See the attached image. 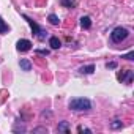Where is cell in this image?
<instances>
[{"instance_id":"obj_17","label":"cell","mask_w":134,"mask_h":134,"mask_svg":"<svg viewBox=\"0 0 134 134\" xmlns=\"http://www.w3.org/2000/svg\"><path fill=\"white\" fill-rule=\"evenodd\" d=\"M106 66H107V68H110V70H114V68H117V63H115V62H110V63H107Z\"/></svg>"},{"instance_id":"obj_4","label":"cell","mask_w":134,"mask_h":134,"mask_svg":"<svg viewBox=\"0 0 134 134\" xmlns=\"http://www.w3.org/2000/svg\"><path fill=\"white\" fill-rule=\"evenodd\" d=\"M16 47H18V51H21V52H27V51L32 49V43H30L29 40H19L18 44H16Z\"/></svg>"},{"instance_id":"obj_5","label":"cell","mask_w":134,"mask_h":134,"mask_svg":"<svg viewBox=\"0 0 134 134\" xmlns=\"http://www.w3.org/2000/svg\"><path fill=\"white\" fill-rule=\"evenodd\" d=\"M93 71H95V65H87V66H81L79 68L81 74H92Z\"/></svg>"},{"instance_id":"obj_13","label":"cell","mask_w":134,"mask_h":134,"mask_svg":"<svg viewBox=\"0 0 134 134\" xmlns=\"http://www.w3.org/2000/svg\"><path fill=\"white\" fill-rule=\"evenodd\" d=\"M47 21H49L52 25H58V24H60V19H58V16H55V14H49Z\"/></svg>"},{"instance_id":"obj_3","label":"cell","mask_w":134,"mask_h":134,"mask_svg":"<svg viewBox=\"0 0 134 134\" xmlns=\"http://www.w3.org/2000/svg\"><path fill=\"white\" fill-rule=\"evenodd\" d=\"M128 35H129V32H128L125 27H115V29L112 30V33H110V40H112L114 43H121L123 40L128 38Z\"/></svg>"},{"instance_id":"obj_6","label":"cell","mask_w":134,"mask_h":134,"mask_svg":"<svg viewBox=\"0 0 134 134\" xmlns=\"http://www.w3.org/2000/svg\"><path fill=\"white\" fill-rule=\"evenodd\" d=\"M81 27L85 29V30L90 29V27H92V19H90L88 16H82V18H81Z\"/></svg>"},{"instance_id":"obj_11","label":"cell","mask_w":134,"mask_h":134,"mask_svg":"<svg viewBox=\"0 0 134 134\" xmlns=\"http://www.w3.org/2000/svg\"><path fill=\"white\" fill-rule=\"evenodd\" d=\"M60 5L66 7V8H73L76 5V0H60Z\"/></svg>"},{"instance_id":"obj_19","label":"cell","mask_w":134,"mask_h":134,"mask_svg":"<svg viewBox=\"0 0 134 134\" xmlns=\"http://www.w3.org/2000/svg\"><path fill=\"white\" fill-rule=\"evenodd\" d=\"M33 131H35V132H47V129H46V128H35Z\"/></svg>"},{"instance_id":"obj_8","label":"cell","mask_w":134,"mask_h":134,"mask_svg":"<svg viewBox=\"0 0 134 134\" xmlns=\"http://www.w3.org/2000/svg\"><path fill=\"white\" fill-rule=\"evenodd\" d=\"M49 46H51L52 49H58V47L62 46V43H60V40H58L57 36H51V38H49Z\"/></svg>"},{"instance_id":"obj_18","label":"cell","mask_w":134,"mask_h":134,"mask_svg":"<svg viewBox=\"0 0 134 134\" xmlns=\"http://www.w3.org/2000/svg\"><path fill=\"white\" fill-rule=\"evenodd\" d=\"M36 52H38V54H43V55H49V51H47V49H38Z\"/></svg>"},{"instance_id":"obj_15","label":"cell","mask_w":134,"mask_h":134,"mask_svg":"<svg viewBox=\"0 0 134 134\" xmlns=\"http://www.w3.org/2000/svg\"><path fill=\"white\" fill-rule=\"evenodd\" d=\"M132 57H134V52H132V51H129V52H128L126 55H123L121 58H126V60H132Z\"/></svg>"},{"instance_id":"obj_10","label":"cell","mask_w":134,"mask_h":134,"mask_svg":"<svg viewBox=\"0 0 134 134\" xmlns=\"http://www.w3.org/2000/svg\"><path fill=\"white\" fill-rule=\"evenodd\" d=\"M70 129V123L68 121H62V123H58V126H57V131L58 132H66Z\"/></svg>"},{"instance_id":"obj_7","label":"cell","mask_w":134,"mask_h":134,"mask_svg":"<svg viewBox=\"0 0 134 134\" xmlns=\"http://www.w3.org/2000/svg\"><path fill=\"white\" fill-rule=\"evenodd\" d=\"M19 66H21L24 71H30V70H32V63H30V60H27V58H22V60L19 62Z\"/></svg>"},{"instance_id":"obj_1","label":"cell","mask_w":134,"mask_h":134,"mask_svg":"<svg viewBox=\"0 0 134 134\" xmlns=\"http://www.w3.org/2000/svg\"><path fill=\"white\" fill-rule=\"evenodd\" d=\"M68 106H70L71 110H76V112H82V110H90L92 109V103L87 98H73Z\"/></svg>"},{"instance_id":"obj_14","label":"cell","mask_w":134,"mask_h":134,"mask_svg":"<svg viewBox=\"0 0 134 134\" xmlns=\"http://www.w3.org/2000/svg\"><path fill=\"white\" fill-rule=\"evenodd\" d=\"M121 126H123V123H121L120 120H114V121L110 123V128H112V129H120Z\"/></svg>"},{"instance_id":"obj_2","label":"cell","mask_w":134,"mask_h":134,"mask_svg":"<svg viewBox=\"0 0 134 134\" xmlns=\"http://www.w3.org/2000/svg\"><path fill=\"white\" fill-rule=\"evenodd\" d=\"M22 18H24V19H25V21L29 22V25L32 27V30H33V33L36 35V38H38V40H41V41H43V40H46V36H47V32H46L44 29H41V27H40V25H38L36 22H33V21H32V19H30L29 16H25V14H22Z\"/></svg>"},{"instance_id":"obj_16","label":"cell","mask_w":134,"mask_h":134,"mask_svg":"<svg viewBox=\"0 0 134 134\" xmlns=\"http://www.w3.org/2000/svg\"><path fill=\"white\" fill-rule=\"evenodd\" d=\"M77 131H79V132H82V131H84V132H92V129H88V128H85V126H79Z\"/></svg>"},{"instance_id":"obj_9","label":"cell","mask_w":134,"mask_h":134,"mask_svg":"<svg viewBox=\"0 0 134 134\" xmlns=\"http://www.w3.org/2000/svg\"><path fill=\"white\" fill-rule=\"evenodd\" d=\"M131 79H132V71H131V70H128L126 74H118V81H126V82L129 84Z\"/></svg>"},{"instance_id":"obj_12","label":"cell","mask_w":134,"mask_h":134,"mask_svg":"<svg viewBox=\"0 0 134 134\" xmlns=\"http://www.w3.org/2000/svg\"><path fill=\"white\" fill-rule=\"evenodd\" d=\"M10 30V27H8V24L2 19V18H0V33H7Z\"/></svg>"}]
</instances>
